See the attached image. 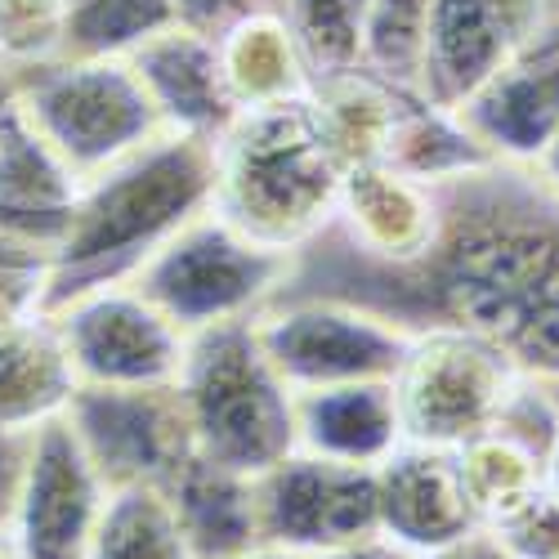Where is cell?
I'll use <instances>...</instances> for the list:
<instances>
[{
    "instance_id": "d6986e66",
    "label": "cell",
    "mask_w": 559,
    "mask_h": 559,
    "mask_svg": "<svg viewBox=\"0 0 559 559\" xmlns=\"http://www.w3.org/2000/svg\"><path fill=\"white\" fill-rule=\"evenodd\" d=\"M412 559H510V555L501 550V542L488 528H475V533H465L448 546H435L426 555H412Z\"/></svg>"
},
{
    "instance_id": "9c48e42d",
    "label": "cell",
    "mask_w": 559,
    "mask_h": 559,
    "mask_svg": "<svg viewBox=\"0 0 559 559\" xmlns=\"http://www.w3.org/2000/svg\"><path fill=\"white\" fill-rule=\"evenodd\" d=\"M461 126L492 162L537 166L559 134V19L524 40L471 99L456 108Z\"/></svg>"
},
{
    "instance_id": "603a6c76",
    "label": "cell",
    "mask_w": 559,
    "mask_h": 559,
    "mask_svg": "<svg viewBox=\"0 0 559 559\" xmlns=\"http://www.w3.org/2000/svg\"><path fill=\"white\" fill-rule=\"evenodd\" d=\"M546 488L559 497V439H555V448H550V456H546Z\"/></svg>"
},
{
    "instance_id": "3957f363",
    "label": "cell",
    "mask_w": 559,
    "mask_h": 559,
    "mask_svg": "<svg viewBox=\"0 0 559 559\" xmlns=\"http://www.w3.org/2000/svg\"><path fill=\"white\" fill-rule=\"evenodd\" d=\"M175 390L202 461L260 479L296 452V390L277 377L251 318L193 332Z\"/></svg>"
},
{
    "instance_id": "cb8c5ba5",
    "label": "cell",
    "mask_w": 559,
    "mask_h": 559,
    "mask_svg": "<svg viewBox=\"0 0 559 559\" xmlns=\"http://www.w3.org/2000/svg\"><path fill=\"white\" fill-rule=\"evenodd\" d=\"M542 390H546V399H550V407H555V416H559V377H550V381H537Z\"/></svg>"
},
{
    "instance_id": "52a82bcc",
    "label": "cell",
    "mask_w": 559,
    "mask_h": 559,
    "mask_svg": "<svg viewBox=\"0 0 559 559\" xmlns=\"http://www.w3.org/2000/svg\"><path fill=\"white\" fill-rule=\"evenodd\" d=\"M255 524L260 542L300 555H322L332 546L371 537L381 533L377 471L292 452L255 479Z\"/></svg>"
},
{
    "instance_id": "e0dca14e",
    "label": "cell",
    "mask_w": 559,
    "mask_h": 559,
    "mask_svg": "<svg viewBox=\"0 0 559 559\" xmlns=\"http://www.w3.org/2000/svg\"><path fill=\"white\" fill-rule=\"evenodd\" d=\"M510 559H559V497L542 488L497 524H484Z\"/></svg>"
},
{
    "instance_id": "ba28073f",
    "label": "cell",
    "mask_w": 559,
    "mask_h": 559,
    "mask_svg": "<svg viewBox=\"0 0 559 559\" xmlns=\"http://www.w3.org/2000/svg\"><path fill=\"white\" fill-rule=\"evenodd\" d=\"M550 19L559 0H430L416 95L456 112Z\"/></svg>"
},
{
    "instance_id": "ac0fdd59",
    "label": "cell",
    "mask_w": 559,
    "mask_h": 559,
    "mask_svg": "<svg viewBox=\"0 0 559 559\" xmlns=\"http://www.w3.org/2000/svg\"><path fill=\"white\" fill-rule=\"evenodd\" d=\"M170 10L179 27H193L202 36H224L251 14L277 10V0H170Z\"/></svg>"
},
{
    "instance_id": "8fae6325",
    "label": "cell",
    "mask_w": 559,
    "mask_h": 559,
    "mask_svg": "<svg viewBox=\"0 0 559 559\" xmlns=\"http://www.w3.org/2000/svg\"><path fill=\"white\" fill-rule=\"evenodd\" d=\"M126 59L139 72V81H144L166 130L219 139L224 126L238 117V104H233L228 81H224L215 36L170 23L166 32L148 36L144 45H134Z\"/></svg>"
},
{
    "instance_id": "5bb4252c",
    "label": "cell",
    "mask_w": 559,
    "mask_h": 559,
    "mask_svg": "<svg viewBox=\"0 0 559 559\" xmlns=\"http://www.w3.org/2000/svg\"><path fill=\"white\" fill-rule=\"evenodd\" d=\"M456 452L461 465V484L465 497H471L479 528L497 524L501 515H510L515 506H524L528 497H537L546 488V456L537 443L510 435L501 426H488L484 435L465 439Z\"/></svg>"
},
{
    "instance_id": "ffe728a7",
    "label": "cell",
    "mask_w": 559,
    "mask_h": 559,
    "mask_svg": "<svg viewBox=\"0 0 559 559\" xmlns=\"http://www.w3.org/2000/svg\"><path fill=\"white\" fill-rule=\"evenodd\" d=\"M318 559H412V550H403V546L390 542L385 533H371V537H358V542H349V546L322 550Z\"/></svg>"
},
{
    "instance_id": "7402d4cb",
    "label": "cell",
    "mask_w": 559,
    "mask_h": 559,
    "mask_svg": "<svg viewBox=\"0 0 559 559\" xmlns=\"http://www.w3.org/2000/svg\"><path fill=\"white\" fill-rule=\"evenodd\" d=\"M238 559H305V555H300V550H287V546H269V542H264L260 550L251 546V550H242Z\"/></svg>"
},
{
    "instance_id": "6da1fadb",
    "label": "cell",
    "mask_w": 559,
    "mask_h": 559,
    "mask_svg": "<svg viewBox=\"0 0 559 559\" xmlns=\"http://www.w3.org/2000/svg\"><path fill=\"white\" fill-rule=\"evenodd\" d=\"M435 198L439 233L416 264H362L318 233L277 296L349 300L407 332L471 328L524 377H559V193L533 166L492 162Z\"/></svg>"
},
{
    "instance_id": "2e32d148",
    "label": "cell",
    "mask_w": 559,
    "mask_h": 559,
    "mask_svg": "<svg viewBox=\"0 0 559 559\" xmlns=\"http://www.w3.org/2000/svg\"><path fill=\"white\" fill-rule=\"evenodd\" d=\"M430 0H367L362 14V68L399 90H416Z\"/></svg>"
},
{
    "instance_id": "30bf717a",
    "label": "cell",
    "mask_w": 559,
    "mask_h": 559,
    "mask_svg": "<svg viewBox=\"0 0 559 559\" xmlns=\"http://www.w3.org/2000/svg\"><path fill=\"white\" fill-rule=\"evenodd\" d=\"M381 533L412 555H426L479 528L452 448L399 443L377 465Z\"/></svg>"
},
{
    "instance_id": "7c38bea8",
    "label": "cell",
    "mask_w": 559,
    "mask_h": 559,
    "mask_svg": "<svg viewBox=\"0 0 559 559\" xmlns=\"http://www.w3.org/2000/svg\"><path fill=\"white\" fill-rule=\"evenodd\" d=\"M189 332L144 296H104L76 322L81 367L99 385H175Z\"/></svg>"
},
{
    "instance_id": "7a4b0ae2",
    "label": "cell",
    "mask_w": 559,
    "mask_h": 559,
    "mask_svg": "<svg viewBox=\"0 0 559 559\" xmlns=\"http://www.w3.org/2000/svg\"><path fill=\"white\" fill-rule=\"evenodd\" d=\"M345 162L318 121L309 90L283 104L242 108L215 139L211 211L242 238L300 251L332 224Z\"/></svg>"
},
{
    "instance_id": "8992f818",
    "label": "cell",
    "mask_w": 559,
    "mask_h": 559,
    "mask_svg": "<svg viewBox=\"0 0 559 559\" xmlns=\"http://www.w3.org/2000/svg\"><path fill=\"white\" fill-rule=\"evenodd\" d=\"M251 322L277 377L296 394L349 381H390L412 341L399 322L332 296H277Z\"/></svg>"
},
{
    "instance_id": "4fadbf2b",
    "label": "cell",
    "mask_w": 559,
    "mask_h": 559,
    "mask_svg": "<svg viewBox=\"0 0 559 559\" xmlns=\"http://www.w3.org/2000/svg\"><path fill=\"white\" fill-rule=\"evenodd\" d=\"M403 443L390 381H349L296 394V452L377 465Z\"/></svg>"
},
{
    "instance_id": "5b68a950",
    "label": "cell",
    "mask_w": 559,
    "mask_h": 559,
    "mask_svg": "<svg viewBox=\"0 0 559 559\" xmlns=\"http://www.w3.org/2000/svg\"><path fill=\"white\" fill-rule=\"evenodd\" d=\"M520 381L524 371L471 328L439 322L412 332L390 377L403 443L461 448L497 421Z\"/></svg>"
},
{
    "instance_id": "277c9868",
    "label": "cell",
    "mask_w": 559,
    "mask_h": 559,
    "mask_svg": "<svg viewBox=\"0 0 559 559\" xmlns=\"http://www.w3.org/2000/svg\"><path fill=\"white\" fill-rule=\"evenodd\" d=\"M292 269H296L292 251L260 247L242 238L238 228H228L215 211H202L144 260L139 292L179 332L193 336L202 328H215V322L255 318L287 287Z\"/></svg>"
},
{
    "instance_id": "44dd1931",
    "label": "cell",
    "mask_w": 559,
    "mask_h": 559,
    "mask_svg": "<svg viewBox=\"0 0 559 559\" xmlns=\"http://www.w3.org/2000/svg\"><path fill=\"white\" fill-rule=\"evenodd\" d=\"M533 170H537V175H542V179L550 183V189L559 193V134L550 139V148H546V153L537 157V166H533Z\"/></svg>"
},
{
    "instance_id": "9a60e30c",
    "label": "cell",
    "mask_w": 559,
    "mask_h": 559,
    "mask_svg": "<svg viewBox=\"0 0 559 559\" xmlns=\"http://www.w3.org/2000/svg\"><path fill=\"white\" fill-rule=\"evenodd\" d=\"M104 559H193L179 515L157 484H130L104 524Z\"/></svg>"
}]
</instances>
